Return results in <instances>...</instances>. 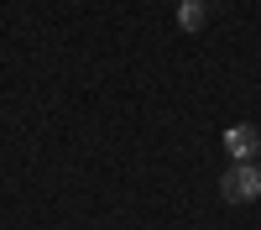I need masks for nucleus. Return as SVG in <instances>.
Segmentation results:
<instances>
[{
	"mask_svg": "<svg viewBox=\"0 0 261 230\" xmlns=\"http://www.w3.org/2000/svg\"><path fill=\"white\" fill-rule=\"evenodd\" d=\"M220 194H225L230 204H251V199H261V167H251V162H235V167H225Z\"/></svg>",
	"mask_w": 261,
	"mask_h": 230,
	"instance_id": "1",
	"label": "nucleus"
},
{
	"mask_svg": "<svg viewBox=\"0 0 261 230\" xmlns=\"http://www.w3.org/2000/svg\"><path fill=\"white\" fill-rule=\"evenodd\" d=\"M225 152L235 162H251L261 152V131H256V125H230V131H225Z\"/></svg>",
	"mask_w": 261,
	"mask_h": 230,
	"instance_id": "2",
	"label": "nucleus"
},
{
	"mask_svg": "<svg viewBox=\"0 0 261 230\" xmlns=\"http://www.w3.org/2000/svg\"><path fill=\"white\" fill-rule=\"evenodd\" d=\"M178 21L188 32H199L204 21H209V0H178Z\"/></svg>",
	"mask_w": 261,
	"mask_h": 230,
	"instance_id": "3",
	"label": "nucleus"
}]
</instances>
